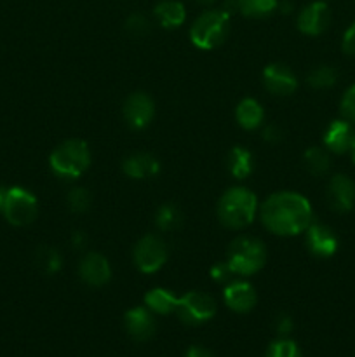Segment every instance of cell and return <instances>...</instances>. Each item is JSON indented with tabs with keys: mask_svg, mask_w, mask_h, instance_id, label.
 I'll return each instance as SVG.
<instances>
[{
	"mask_svg": "<svg viewBox=\"0 0 355 357\" xmlns=\"http://www.w3.org/2000/svg\"><path fill=\"white\" fill-rule=\"evenodd\" d=\"M261 222L277 236H298L313 223L312 206L296 192H278L261 206Z\"/></svg>",
	"mask_w": 355,
	"mask_h": 357,
	"instance_id": "1",
	"label": "cell"
},
{
	"mask_svg": "<svg viewBox=\"0 0 355 357\" xmlns=\"http://www.w3.org/2000/svg\"><path fill=\"white\" fill-rule=\"evenodd\" d=\"M258 213V199L249 188L233 187L221 195L218 202V218L233 230L251 225Z\"/></svg>",
	"mask_w": 355,
	"mask_h": 357,
	"instance_id": "2",
	"label": "cell"
},
{
	"mask_svg": "<svg viewBox=\"0 0 355 357\" xmlns=\"http://www.w3.org/2000/svg\"><path fill=\"white\" fill-rule=\"evenodd\" d=\"M90 164V150L82 139H66L56 146L49 157L52 173L65 180H75L87 171Z\"/></svg>",
	"mask_w": 355,
	"mask_h": 357,
	"instance_id": "3",
	"label": "cell"
},
{
	"mask_svg": "<svg viewBox=\"0 0 355 357\" xmlns=\"http://www.w3.org/2000/svg\"><path fill=\"white\" fill-rule=\"evenodd\" d=\"M267 261V250L260 239L240 236L232 241L226 253V265L235 275H253Z\"/></svg>",
	"mask_w": 355,
	"mask_h": 357,
	"instance_id": "4",
	"label": "cell"
},
{
	"mask_svg": "<svg viewBox=\"0 0 355 357\" xmlns=\"http://www.w3.org/2000/svg\"><path fill=\"white\" fill-rule=\"evenodd\" d=\"M230 30V16L225 10H207L191 24L190 38L195 47L214 49L223 44Z\"/></svg>",
	"mask_w": 355,
	"mask_h": 357,
	"instance_id": "5",
	"label": "cell"
},
{
	"mask_svg": "<svg viewBox=\"0 0 355 357\" xmlns=\"http://www.w3.org/2000/svg\"><path fill=\"white\" fill-rule=\"evenodd\" d=\"M3 216L14 227H26L37 218L38 204L37 197L31 192L21 187H13L6 190L3 199Z\"/></svg>",
	"mask_w": 355,
	"mask_h": 357,
	"instance_id": "6",
	"label": "cell"
},
{
	"mask_svg": "<svg viewBox=\"0 0 355 357\" xmlns=\"http://www.w3.org/2000/svg\"><path fill=\"white\" fill-rule=\"evenodd\" d=\"M216 310L218 307H216L214 298L207 293L190 291L178 298L176 314L184 324L197 326V324L207 323L216 316Z\"/></svg>",
	"mask_w": 355,
	"mask_h": 357,
	"instance_id": "7",
	"label": "cell"
},
{
	"mask_svg": "<svg viewBox=\"0 0 355 357\" xmlns=\"http://www.w3.org/2000/svg\"><path fill=\"white\" fill-rule=\"evenodd\" d=\"M167 260V246L160 237L145 236L134 246V264L143 274L160 271Z\"/></svg>",
	"mask_w": 355,
	"mask_h": 357,
	"instance_id": "8",
	"label": "cell"
},
{
	"mask_svg": "<svg viewBox=\"0 0 355 357\" xmlns=\"http://www.w3.org/2000/svg\"><path fill=\"white\" fill-rule=\"evenodd\" d=\"M153 114H155V105L148 94L134 93L125 100L124 119L132 129H145L152 122Z\"/></svg>",
	"mask_w": 355,
	"mask_h": 357,
	"instance_id": "9",
	"label": "cell"
},
{
	"mask_svg": "<svg viewBox=\"0 0 355 357\" xmlns=\"http://www.w3.org/2000/svg\"><path fill=\"white\" fill-rule=\"evenodd\" d=\"M306 232V248L312 255L319 258H329L338 251V237L333 230L322 223H312Z\"/></svg>",
	"mask_w": 355,
	"mask_h": 357,
	"instance_id": "10",
	"label": "cell"
},
{
	"mask_svg": "<svg viewBox=\"0 0 355 357\" xmlns=\"http://www.w3.org/2000/svg\"><path fill=\"white\" fill-rule=\"evenodd\" d=\"M124 326L129 337L136 342H146L155 335L157 324L153 312L146 307H134L124 316Z\"/></svg>",
	"mask_w": 355,
	"mask_h": 357,
	"instance_id": "11",
	"label": "cell"
},
{
	"mask_svg": "<svg viewBox=\"0 0 355 357\" xmlns=\"http://www.w3.org/2000/svg\"><path fill=\"white\" fill-rule=\"evenodd\" d=\"M327 201L336 213H348L355 206V183L347 174L331 178L327 187Z\"/></svg>",
	"mask_w": 355,
	"mask_h": 357,
	"instance_id": "12",
	"label": "cell"
},
{
	"mask_svg": "<svg viewBox=\"0 0 355 357\" xmlns=\"http://www.w3.org/2000/svg\"><path fill=\"white\" fill-rule=\"evenodd\" d=\"M263 82L270 93L278 94V96H289L298 87V79L292 73V70L285 65H281V63L268 65L263 70Z\"/></svg>",
	"mask_w": 355,
	"mask_h": 357,
	"instance_id": "13",
	"label": "cell"
},
{
	"mask_svg": "<svg viewBox=\"0 0 355 357\" xmlns=\"http://www.w3.org/2000/svg\"><path fill=\"white\" fill-rule=\"evenodd\" d=\"M331 21V13L329 7L324 2H312L310 6H306L305 9L299 13L298 16V28L301 33L305 35H315L324 33L329 26Z\"/></svg>",
	"mask_w": 355,
	"mask_h": 357,
	"instance_id": "14",
	"label": "cell"
},
{
	"mask_svg": "<svg viewBox=\"0 0 355 357\" xmlns=\"http://www.w3.org/2000/svg\"><path fill=\"white\" fill-rule=\"evenodd\" d=\"M79 274L86 284L100 288L111 278V268L106 258L100 253H89L82 258L79 265Z\"/></svg>",
	"mask_w": 355,
	"mask_h": 357,
	"instance_id": "15",
	"label": "cell"
},
{
	"mask_svg": "<svg viewBox=\"0 0 355 357\" xmlns=\"http://www.w3.org/2000/svg\"><path fill=\"white\" fill-rule=\"evenodd\" d=\"M223 300H225L226 307L232 309L233 312L246 314L254 309L258 295L249 282L233 281L230 282L225 288V291H223Z\"/></svg>",
	"mask_w": 355,
	"mask_h": 357,
	"instance_id": "16",
	"label": "cell"
},
{
	"mask_svg": "<svg viewBox=\"0 0 355 357\" xmlns=\"http://www.w3.org/2000/svg\"><path fill=\"white\" fill-rule=\"evenodd\" d=\"M354 136L355 132L350 122L345 121V119L333 121L324 132V146L333 153H343L350 150Z\"/></svg>",
	"mask_w": 355,
	"mask_h": 357,
	"instance_id": "17",
	"label": "cell"
},
{
	"mask_svg": "<svg viewBox=\"0 0 355 357\" xmlns=\"http://www.w3.org/2000/svg\"><path fill=\"white\" fill-rule=\"evenodd\" d=\"M122 171L127 174L129 178L134 180H145V178H152L159 174L160 164L150 153H132L122 164Z\"/></svg>",
	"mask_w": 355,
	"mask_h": 357,
	"instance_id": "18",
	"label": "cell"
},
{
	"mask_svg": "<svg viewBox=\"0 0 355 357\" xmlns=\"http://www.w3.org/2000/svg\"><path fill=\"white\" fill-rule=\"evenodd\" d=\"M145 305L146 309L152 310L153 314L167 316V314L176 312L178 296L174 295L173 291H169V289L155 288L145 295Z\"/></svg>",
	"mask_w": 355,
	"mask_h": 357,
	"instance_id": "19",
	"label": "cell"
},
{
	"mask_svg": "<svg viewBox=\"0 0 355 357\" xmlns=\"http://www.w3.org/2000/svg\"><path fill=\"white\" fill-rule=\"evenodd\" d=\"M235 117L240 128L249 129L251 131V129L260 128L261 122H263V107L256 100H253V98H246V100H242L237 105Z\"/></svg>",
	"mask_w": 355,
	"mask_h": 357,
	"instance_id": "20",
	"label": "cell"
},
{
	"mask_svg": "<svg viewBox=\"0 0 355 357\" xmlns=\"http://www.w3.org/2000/svg\"><path fill=\"white\" fill-rule=\"evenodd\" d=\"M155 17L164 28H178L184 23L187 10L176 0H164L155 7Z\"/></svg>",
	"mask_w": 355,
	"mask_h": 357,
	"instance_id": "21",
	"label": "cell"
},
{
	"mask_svg": "<svg viewBox=\"0 0 355 357\" xmlns=\"http://www.w3.org/2000/svg\"><path fill=\"white\" fill-rule=\"evenodd\" d=\"M226 164H228V171L232 173V176H235L237 180H244V178H247L253 173V153L247 149H244V146H233L230 150Z\"/></svg>",
	"mask_w": 355,
	"mask_h": 357,
	"instance_id": "22",
	"label": "cell"
},
{
	"mask_svg": "<svg viewBox=\"0 0 355 357\" xmlns=\"http://www.w3.org/2000/svg\"><path fill=\"white\" fill-rule=\"evenodd\" d=\"M303 160H305V167L308 169V173H312L313 176H324L331 167L329 153L320 146H312L306 150Z\"/></svg>",
	"mask_w": 355,
	"mask_h": 357,
	"instance_id": "23",
	"label": "cell"
},
{
	"mask_svg": "<svg viewBox=\"0 0 355 357\" xmlns=\"http://www.w3.org/2000/svg\"><path fill=\"white\" fill-rule=\"evenodd\" d=\"M155 223L162 232H171V230L180 229L183 223V215H181L180 208L174 204H162L157 209Z\"/></svg>",
	"mask_w": 355,
	"mask_h": 357,
	"instance_id": "24",
	"label": "cell"
},
{
	"mask_svg": "<svg viewBox=\"0 0 355 357\" xmlns=\"http://www.w3.org/2000/svg\"><path fill=\"white\" fill-rule=\"evenodd\" d=\"M35 261H37L38 268L44 271L45 274H56L61 268V255L58 253V250L51 246H40L35 253Z\"/></svg>",
	"mask_w": 355,
	"mask_h": 357,
	"instance_id": "25",
	"label": "cell"
},
{
	"mask_svg": "<svg viewBox=\"0 0 355 357\" xmlns=\"http://www.w3.org/2000/svg\"><path fill=\"white\" fill-rule=\"evenodd\" d=\"M239 10L251 17L268 16L277 7V0H237Z\"/></svg>",
	"mask_w": 355,
	"mask_h": 357,
	"instance_id": "26",
	"label": "cell"
},
{
	"mask_svg": "<svg viewBox=\"0 0 355 357\" xmlns=\"http://www.w3.org/2000/svg\"><path fill=\"white\" fill-rule=\"evenodd\" d=\"M308 84L313 89H327L333 87L338 80V72L333 66H317L308 73Z\"/></svg>",
	"mask_w": 355,
	"mask_h": 357,
	"instance_id": "27",
	"label": "cell"
},
{
	"mask_svg": "<svg viewBox=\"0 0 355 357\" xmlns=\"http://www.w3.org/2000/svg\"><path fill=\"white\" fill-rule=\"evenodd\" d=\"M267 357H303L301 351L296 345V342L289 338H278L268 345Z\"/></svg>",
	"mask_w": 355,
	"mask_h": 357,
	"instance_id": "28",
	"label": "cell"
},
{
	"mask_svg": "<svg viewBox=\"0 0 355 357\" xmlns=\"http://www.w3.org/2000/svg\"><path fill=\"white\" fill-rule=\"evenodd\" d=\"M66 201H68V208L72 209L73 213H86L87 209L90 208V201H93V197H90L89 190L79 187V188H73V190L70 192Z\"/></svg>",
	"mask_w": 355,
	"mask_h": 357,
	"instance_id": "29",
	"label": "cell"
},
{
	"mask_svg": "<svg viewBox=\"0 0 355 357\" xmlns=\"http://www.w3.org/2000/svg\"><path fill=\"white\" fill-rule=\"evenodd\" d=\"M340 112L345 121H348L350 124H355V84L345 91L340 103Z\"/></svg>",
	"mask_w": 355,
	"mask_h": 357,
	"instance_id": "30",
	"label": "cell"
},
{
	"mask_svg": "<svg viewBox=\"0 0 355 357\" xmlns=\"http://www.w3.org/2000/svg\"><path fill=\"white\" fill-rule=\"evenodd\" d=\"M125 28H127L129 33L141 37V35H145L150 30V24L143 14H132L127 20V23H125Z\"/></svg>",
	"mask_w": 355,
	"mask_h": 357,
	"instance_id": "31",
	"label": "cell"
},
{
	"mask_svg": "<svg viewBox=\"0 0 355 357\" xmlns=\"http://www.w3.org/2000/svg\"><path fill=\"white\" fill-rule=\"evenodd\" d=\"M230 275H232V271H230V267L226 265V261H219V264H216L214 267L211 268V278L214 279L216 282H225L226 279H230Z\"/></svg>",
	"mask_w": 355,
	"mask_h": 357,
	"instance_id": "32",
	"label": "cell"
},
{
	"mask_svg": "<svg viewBox=\"0 0 355 357\" xmlns=\"http://www.w3.org/2000/svg\"><path fill=\"white\" fill-rule=\"evenodd\" d=\"M275 330L282 338H287L292 331V319L289 316H278L275 319Z\"/></svg>",
	"mask_w": 355,
	"mask_h": 357,
	"instance_id": "33",
	"label": "cell"
},
{
	"mask_svg": "<svg viewBox=\"0 0 355 357\" xmlns=\"http://www.w3.org/2000/svg\"><path fill=\"white\" fill-rule=\"evenodd\" d=\"M343 51L347 54L355 56V23L348 26V30L343 35Z\"/></svg>",
	"mask_w": 355,
	"mask_h": 357,
	"instance_id": "34",
	"label": "cell"
},
{
	"mask_svg": "<svg viewBox=\"0 0 355 357\" xmlns=\"http://www.w3.org/2000/svg\"><path fill=\"white\" fill-rule=\"evenodd\" d=\"M263 138L270 143H277L282 139V131L277 126H267V128L263 129Z\"/></svg>",
	"mask_w": 355,
	"mask_h": 357,
	"instance_id": "35",
	"label": "cell"
},
{
	"mask_svg": "<svg viewBox=\"0 0 355 357\" xmlns=\"http://www.w3.org/2000/svg\"><path fill=\"white\" fill-rule=\"evenodd\" d=\"M187 357H214L207 349L204 347H198V345H194L187 351Z\"/></svg>",
	"mask_w": 355,
	"mask_h": 357,
	"instance_id": "36",
	"label": "cell"
},
{
	"mask_svg": "<svg viewBox=\"0 0 355 357\" xmlns=\"http://www.w3.org/2000/svg\"><path fill=\"white\" fill-rule=\"evenodd\" d=\"M86 243H87L86 234H82V232H75V234H73V237H72L73 248H77V250H82V248L86 246Z\"/></svg>",
	"mask_w": 355,
	"mask_h": 357,
	"instance_id": "37",
	"label": "cell"
},
{
	"mask_svg": "<svg viewBox=\"0 0 355 357\" xmlns=\"http://www.w3.org/2000/svg\"><path fill=\"white\" fill-rule=\"evenodd\" d=\"M350 155H352V160H354V164H355V136H354V139H352V145H350Z\"/></svg>",
	"mask_w": 355,
	"mask_h": 357,
	"instance_id": "38",
	"label": "cell"
},
{
	"mask_svg": "<svg viewBox=\"0 0 355 357\" xmlns=\"http://www.w3.org/2000/svg\"><path fill=\"white\" fill-rule=\"evenodd\" d=\"M3 199H6V190H2V188H0V211H2V208H3Z\"/></svg>",
	"mask_w": 355,
	"mask_h": 357,
	"instance_id": "39",
	"label": "cell"
},
{
	"mask_svg": "<svg viewBox=\"0 0 355 357\" xmlns=\"http://www.w3.org/2000/svg\"><path fill=\"white\" fill-rule=\"evenodd\" d=\"M197 2H200V3H212V2H214V0H197Z\"/></svg>",
	"mask_w": 355,
	"mask_h": 357,
	"instance_id": "40",
	"label": "cell"
}]
</instances>
